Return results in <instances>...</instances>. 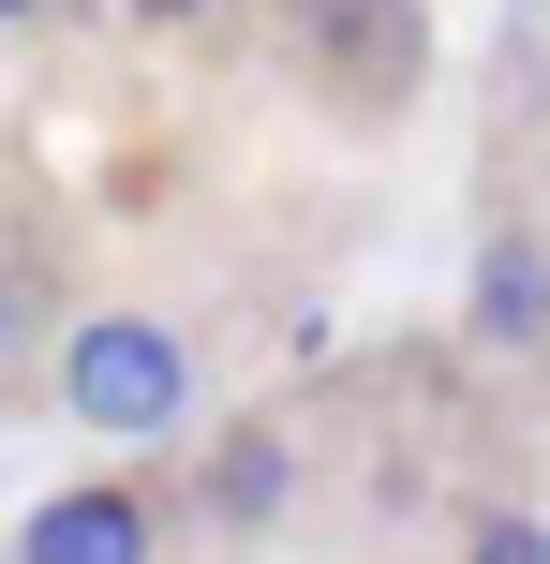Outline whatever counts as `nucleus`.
I'll list each match as a JSON object with an SVG mask.
<instances>
[{"label":"nucleus","mask_w":550,"mask_h":564,"mask_svg":"<svg viewBox=\"0 0 550 564\" xmlns=\"http://www.w3.org/2000/svg\"><path fill=\"white\" fill-rule=\"evenodd\" d=\"M238 357H254V312H224V282L194 268H105L75 297V327H60L45 357V416L75 431V446H194L208 416H224Z\"/></svg>","instance_id":"f257e3e1"},{"label":"nucleus","mask_w":550,"mask_h":564,"mask_svg":"<svg viewBox=\"0 0 550 564\" xmlns=\"http://www.w3.org/2000/svg\"><path fill=\"white\" fill-rule=\"evenodd\" d=\"M238 45L268 59L283 119L343 149H387L432 105V0H238Z\"/></svg>","instance_id":"f03ea898"},{"label":"nucleus","mask_w":550,"mask_h":564,"mask_svg":"<svg viewBox=\"0 0 550 564\" xmlns=\"http://www.w3.org/2000/svg\"><path fill=\"white\" fill-rule=\"evenodd\" d=\"M446 357L492 371V387H521V401H550V178H521V164L476 178L462 327H446Z\"/></svg>","instance_id":"7ed1b4c3"},{"label":"nucleus","mask_w":550,"mask_h":564,"mask_svg":"<svg viewBox=\"0 0 550 564\" xmlns=\"http://www.w3.org/2000/svg\"><path fill=\"white\" fill-rule=\"evenodd\" d=\"M194 520H179V476L149 446H105L75 490H45V506L15 520V550L30 564H149V550H179Z\"/></svg>","instance_id":"20e7f679"},{"label":"nucleus","mask_w":550,"mask_h":564,"mask_svg":"<svg viewBox=\"0 0 550 564\" xmlns=\"http://www.w3.org/2000/svg\"><path fill=\"white\" fill-rule=\"evenodd\" d=\"M75 297H89L75 224H60L30 178H0V416L45 401V357H60V327H75Z\"/></svg>","instance_id":"39448f33"},{"label":"nucleus","mask_w":550,"mask_h":564,"mask_svg":"<svg viewBox=\"0 0 550 564\" xmlns=\"http://www.w3.org/2000/svg\"><path fill=\"white\" fill-rule=\"evenodd\" d=\"M105 15L149 45H238V0H105Z\"/></svg>","instance_id":"423d86ee"},{"label":"nucleus","mask_w":550,"mask_h":564,"mask_svg":"<svg viewBox=\"0 0 550 564\" xmlns=\"http://www.w3.org/2000/svg\"><path fill=\"white\" fill-rule=\"evenodd\" d=\"M45 15H75V0H0V30H45Z\"/></svg>","instance_id":"0eeeda50"}]
</instances>
